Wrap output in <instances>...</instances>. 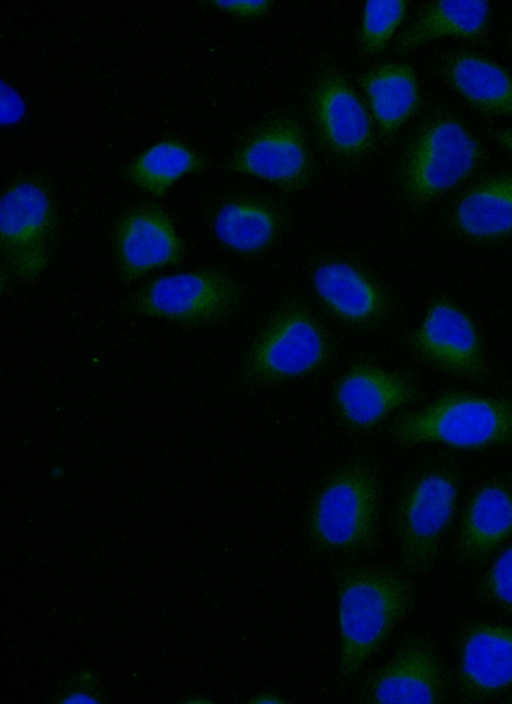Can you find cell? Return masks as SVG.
<instances>
[{
    "mask_svg": "<svg viewBox=\"0 0 512 704\" xmlns=\"http://www.w3.org/2000/svg\"><path fill=\"white\" fill-rule=\"evenodd\" d=\"M339 648L336 681L349 686L411 612L415 589L388 567L345 564L334 573Z\"/></svg>",
    "mask_w": 512,
    "mask_h": 704,
    "instance_id": "cell-1",
    "label": "cell"
},
{
    "mask_svg": "<svg viewBox=\"0 0 512 704\" xmlns=\"http://www.w3.org/2000/svg\"><path fill=\"white\" fill-rule=\"evenodd\" d=\"M479 593L488 603L512 614V542L495 555L479 582Z\"/></svg>",
    "mask_w": 512,
    "mask_h": 704,
    "instance_id": "cell-25",
    "label": "cell"
},
{
    "mask_svg": "<svg viewBox=\"0 0 512 704\" xmlns=\"http://www.w3.org/2000/svg\"><path fill=\"white\" fill-rule=\"evenodd\" d=\"M460 477L448 464H432L414 473L403 486L394 509L398 561L408 574L426 573L458 508Z\"/></svg>",
    "mask_w": 512,
    "mask_h": 704,
    "instance_id": "cell-9",
    "label": "cell"
},
{
    "mask_svg": "<svg viewBox=\"0 0 512 704\" xmlns=\"http://www.w3.org/2000/svg\"><path fill=\"white\" fill-rule=\"evenodd\" d=\"M492 12L488 1L426 2L399 31L391 48L394 54L404 56L444 37L480 41L488 31Z\"/></svg>",
    "mask_w": 512,
    "mask_h": 704,
    "instance_id": "cell-20",
    "label": "cell"
},
{
    "mask_svg": "<svg viewBox=\"0 0 512 704\" xmlns=\"http://www.w3.org/2000/svg\"><path fill=\"white\" fill-rule=\"evenodd\" d=\"M236 281L218 268L155 276L127 301V311L183 325H202L229 315L239 304Z\"/></svg>",
    "mask_w": 512,
    "mask_h": 704,
    "instance_id": "cell-10",
    "label": "cell"
},
{
    "mask_svg": "<svg viewBox=\"0 0 512 704\" xmlns=\"http://www.w3.org/2000/svg\"><path fill=\"white\" fill-rule=\"evenodd\" d=\"M355 82L384 144L391 143L421 109L419 77L408 61H378L358 73Z\"/></svg>",
    "mask_w": 512,
    "mask_h": 704,
    "instance_id": "cell-18",
    "label": "cell"
},
{
    "mask_svg": "<svg viewBox=\"0 0 512 704\" xmlns=\"http://www.w3.org/2000/svg\"><path fill=\"white\" fill-rule=\"evenodd\" d=\"M103 701L97 680L89 671L79 672L56 699V702L62 704H90Z\"/></svg>",
    "mask_w": 512,
    "mask_h": 704,
    "instance_id": "cell-27",
    "label": "cell"
},
{
    "mask_svg": "<svg viewBox=\"0 0 512 704\" xmlns=\"http://www.w3.org/2000/svg\"><path fill=\"white\" fill-rule=\"evenodd\" d=\"M510 702H512V699L510 700Z\"/></svg>",
    "mask_w": 512,
    "mask_h": 704,
    "instance_id": "cell-32",
    "label": "cell"
},
{
    "mask_svg": "<svg viewBox=\"0 0 512 704\" xmlns=\"http://www.w3.org/2000/svg\"><path fill=\"white\" fill-rule=\"evenodd\" d=\"M314 144L293 107L269 111L236 140L223 169L265 182L285 195L303 191L318 176Z\"/></svg>",
    "mask_w": 512,
    "mask_h": 704,
    "instance_id": "cell-7",
    "label": "cell"
},
{
    "mask_svg": "<svg viewBox=\"0 0 512 704\" xmlns=\"http://www.w3.org/2000/svg\"><path fill=\"white\" fill-rule=\"evenodd\" d=\"M484 156L481 142L459 117L437 112L404 145L398 165L401 193L412 206H425L465 182Z\"/></svg>",
    "mask_w": 512,
    "mask_h": 704,
    "instance_id": "cell-4",
    "label": "cell"
},
{
    "mask_svg": "<svg viewBox=\"0 0 512 704\" xmlns=\"http://www.w3.org/2000/svg\"><path fill=\"white\" fill-rule=\"evenodd\" d=\"M406 342L416 355L442 370L473 380L485 375L479 328L467 312L447 298H436L429 304Z\"/></svg>",
    "mask_w": 512,
    "mask_h": 704,
    "instance_id": "cell-13",
    "label": "cell"
},
{
    "mask_svg": "<svg viewBox=\"0 0 512 704\" xmlns=\"http://www.w3.org/2000/svg\"><path fill=\"white\" fill-rule=\"evenodd\" d=\"M410 6L408 0L363 2L355 36L357 53L364 58L383 54L399 33Z\"/></svg>",
    "mask_w": 512,
    "mask_h": 704,
    "instance_id": "cell-24",
    "label": "cell"
},
{
    "mask_svg": "<svg viewBox=\"0 0 512 704\" xmlns=\"http://www.w3.org/2000/svg\"><path fill=\"white\" fill-rule=\"evenodd\" d=\"M200 4L241 23L263 21L272 14L276 6L273 0H203Z\"/></svg>",
    "mask_w": 512,
    "mask_h": 704,
    "instance_id": "cell-26",
    "label": "cell"
},
{
    "mask_svg": "<svg viewBox=\"0 0 512 704\" xmlns=\"http://www.w3.org/2000/svg\"><path fill=\"white\" fill-rule=\"evenodd\" d=\"M451 223L461 235L477 241L512 236V173L484 179L456 201Z\"/></svg>",
    "mask_w": 512,
    "mask_h": 704,
    "instance_id": "cell-23",
    "label": "cell"
},
{
    "mask_svg": "<svg viewBox=\"0 0 512 704\" xmlns=\"http://www.w3.org/2000/svg\"><path fill=\"white\" fill-rule=\"evenodd\" d=\"M304 103L313 144L327 158L355 165L375 153L379 139L367 104L332 55L314 65Z\"/></svg>",
    "mask_w": 512,
    "mask_h": 704,
    "instance_id": "cell-5",
    "label": "cell"
},
{
    "mask_svg": "<svg viewBox=\"0 0 512 704\" xmlns=\"http://www.w3.org/2000/svg\"><path fill=\"white\" fill-rule=\"evenodd\" d=\"M457 683L471 700H486L512 689V625L471 622L456 643Z\"/></svg>",
    "mask_w": 512,
    "mask_h": 704,
    "instance_id": "cell-15",
    "label": "cell"
},
{
    "mask_svg": "<svg viewBox=\"0 0 512 704\" xmlns=\"http://www.w3.org/2000/svg\"><path fill=\"white\" fill-rule=\"evenodd\" d=\"M311 283L323 307L355 328H373L389 313L390 301L385 290L350 261L330 258L318 262L311 272Z\"/></svg>",
    "mask_w": 512,
    "mask_h": 704,
    "instance_id": "cell-17",
    "label": "cell"
},
{
    "mask_svg": "<svg viewBox=\"0 0 512 704\" xmlns=\"http://www.w3.org/2000/svg\"><path fill=\"white\" fill-rule=\"evenodd\" d=\"M211 167L209 157L180 136L165 134L140 150L119 168V177L155 199L165 198L170 189L188 175Z\"/></svg>",
    "mask_w": 512,
    "mask_h": 704,
    "instance_id": "cell-22",
    "label": "cell"
},
{
    "mask_svg": "<svg viewBox=\"0 0 512 704\" xmlns=\"http://www.w3.org/2000/svg\"><path fill=\"white\" fill-rule=\"evenodd\" d=\"M207 224L215 241L240 255L269 248L287 225L285 208L275 199L246 192L216 198L208 207Z\"/></svg>",
    "mask_w": 512,
    "mask_h": 704,
    "instance_id": "cell-16",
    "label": "cell"
},
{
    "mask_svg": "<svg viewBox=\"0 0 512 704\" xmlns=\"http://www.w3.org/2000/svg\"><path fill=\"white\" fill-rule=\"evenodd\" d=\"M61 227L54 185L43 173L11 178L0 196V251L4 265L22 283L49 267Z\"/></svg>",
    "mask_w": 512,
    "mask_h": 704,
    "instance_id": "cell-8",
    "label": "cell"
},
{
    "mask_svg": "<svg viewBox=\"0 0 512 704\" xmlns=\"http://www.w3.org/2000/svg\"><path fill=\"white\" fill-rule=\"evenodd\" d=\"M334 353L332 338L306 302L288 300L262 326L239 371L243 386L279 384L322 371Z\"/></svg>",
    "mask_w": 512,
    "mask_h": 704,
    "instance_id": "cell-6",
    "label": "cell"
},
{
    "mask_svg": "<svg viewBox=\"0 0 512 704\" xmlns=\"http://www.w3.org/2000/svg\"><path fill=\"white\" fill-rule=\"evenodd\" d=\"M446 691L435 646L427 637L411 634L399 642L387 662L363 676L353 698L360 704H436Z\"/></svg>",
    "mask_w": 512,
    "mask_h": 704,
    "instance_id": "cell-12",
    "label": "cell"
},
{
    "mask_svg": "<svg viewBox=\"0 0 512 704\" xmlns=\"http://www.w3.org/2000/svg\"><path fill=\"white\" fill-rule=\"evenodd\" d=\"M290 700L278 691L272 689L260 690L250 696V704H286Z\"/></svg>",
    "mask_w": 512,
    "mask_h": 704,
    "instance_id": "cell-29",
    "label": "cell"
},
{
    "mask_svg": "<svg viewBox=\"0 0 512 704\" xmlns=\"http://www.w3.org/2000/svg\"><path fill=\"white\" fill-rule=\"evenodd\" d=\"M512 537V485L494 478L479 485L462 509L456 552L464 562L483 560Z\"/></svg>",
    "mask_w": 512,
    "mask_h": 704,
    "instance_id": "cell-19",
    "label": "cell"
},
{
    "mask_svg": "<svg viewBox=\"0 0 512 704\" xmlns=\"http://www.w3.org/2000/svg\"><path fill=\"white\" fill-rule=\"evenodd\" d=\"M491 138L497 145L512 152V127L492 132Z\"/></svg>",
    "mask_w": 512,
    "mask_h": 704,
    "instance_id": "cell-30",
    "label": "cell"
},
{
    "mask_svg": "<svg viewBox=\"0 0 512 704\" xmlns=\"http://www.w3.org/2000/svg\"><path fill=\"white\" fill-rule=\"evenodd\" d=\"M389 435L402 446L437 444L483 451L512 443V399L449 390L396 417Z\"/></svg>",
    "mask_w": 512,
    "mask_h": 704,
    "instance_id": "cell-3",
    "label": "cell"
},
{
    "mask_svg": "<svg viewBox=\"0 0 512 704\" xmlns=\"http://www.w3.org/2000/svg\"><path fill=\"white\" fill-rule=\"evenodd\" d=\"M1 277H0V292L1 295L3 296L5 293H7L11 287V281L13 278L12 274L8 270V268L2 264L1 266Z\"/></svg>",
    "mask_w": 512,
    "mask_h": 704,
    "instance_id": "cell-31",
    "label": "cell"
},
{
    "mask_svg": "<svg viewBox=\"0 0 512 704\" xmlns=\"http://www.w3.org/2000/svg\"><path fill=\"white\" fill-rule=\"evenodd\" d=\"M381 486L373 463L357 458L329 473L312 493L305 515L317 553L363 555L379 544Z\"/></svg>",
    "mask_w": 512,
    "mask_h": 704,
    "instance_id": "cell-2",
    "label": "cell"
},
{
    "mask_svg": "<svg viewBox=\"0 0 512 704\" xmlns=\"http://www.w3.org/2000/svg\"><path fill=\"white\" fill-rule=\"evenodd\" d=\"M0 121L2 127H12L26 116L27 104L23 95L12 84L2 79L0 91Z\"/></svg>",
    "mask_w": 512,
    "mask_h": 704,
    "instance_id": "cell-28",
    "label": "cell"
},
{
    "mask_svg": "<svg viewBox=\"0 0 512 704\" xmlns=\"http://www.w3.org/2000/svg\"><path fill=\"white\" fill-rule=\"evenodd\" d=\"M418 388L403 374L368 360L350 365L332 388V403L342 424L354 432H367L392 412L415 403Z\"/></svg>",
    "mask_w": 512,
    "mask_h": 704,
    "instance_id": "cell-14",
    "label": "cell"
},
{
    "mask_svg": "<svg viewBox=\"0 0 512 704\" xmlns=\"http://www.w3.org/2000/svg\"><path fill=\"white\" fill-rule=\"evenodd\" d=\"M111 241L125 284L155 270L179 267L188 252L173 215L157 200L139 201L125 208L114 221Z\"/></svg>",
    "mask_w": 512,
    "mask_h": 704,
    "instance_id": "cell-11",
    "label": "cell"
},
{
    "mask_svg": "<svg viewBox=\"0 0 512 704\" xmlns=\"http://www.w3.org/2000/svg\"><path fill=\"white\" fill-rule=\"evenodd\" d=\"M437 72L475 111L512 118V74L496 61L456 50L440 59Z\"/></svg>",
    "mask_w": 512,
    "mask_h": 704,
    "instance_id": "cell-21",
    "label": "cell"
}]
</instances>
